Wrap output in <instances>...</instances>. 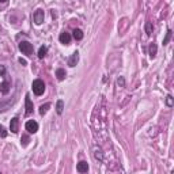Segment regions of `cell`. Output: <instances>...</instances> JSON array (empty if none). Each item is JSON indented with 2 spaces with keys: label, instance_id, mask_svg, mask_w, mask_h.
<instances>
[{
  "label": "cell",
  "instance_id": "6da1fadb",
  "mask_svg": "<svg viewBox=\"0 0 174 174\" xmlns=\"http://www.w3.org/2000/svg\"><path fill=\"white\" fill-rule=\"evenodd\" d=\"M31 87H33V93L36 95H42L44 91H45V83L41 79H36L33 82V84H31Z\"/></svg>",
  "mask_w": 174,
  "mask_h": 174
},
{
  "label": "cell",
  "instance_id": "7a4b0ae2",
  "mask_svg": "<svg viewBox=\"0 0 174 174\" xmlns=\"http://www.w3.org/2000/svg\"><path fill=\"white\" fill-rule=\"evenodd\" d=\"M19 50L23 55L31 56V53H33V45L30 42H27V41H22V42H19Z\"/></svg>",
  "mask_w": 174,
  "mask_h": 174
},
{
  "label": "cell",
  "instance_id": "3957f363",
  "mask_svg": "<svg viewBox=\"0 0 174 174\" xmlns=\"http://www.w3.org/2000/svg\"><path fill=\"white\" fill-rule=\"evenodd\" d=\"M25 128H26V131L29 132V133H36V132L38 131V122L34 121V120H29V121L26 122V125H25Z\"/></svg>",
  "mask_w": 174,
  "mask_h": 174
},
{
  "label": "cell",
  "instance_id": "277c9868",
  "mask_svg": "<svg viewBox=\"0 0 174 174\" xmlns=\"http://www.w3.org/2000/svg\"><path fill=\"white\" fill-rule=\"evenodd\" d=\"M44 18H45V12H44L42 10H37L33 14V19H34V22H36V25H41V23H42Z\"/></svg>",
  "mask_w": 174,
  "mask_h": 174
},
{
  "label": "cell",
  "instance_id": "5b68a950",
  "mask_svg": "<svg viewBox=\"0 0 174 174\" xmlns=\"http://www.w3.org/2000/svg\"><path fill=\"white\" fill-rule=\"evenodd\" d=\"M10 131L12 132V133H18V131H19V120H18V117H14V118L11 120Z\"/></svg>",
  "mask_w": 174,
  "mask_h": 174
},
{
  "label": "cell",
  "instance_id": "8992f818",
  "mask_svg": "<svg viewBox=\"0 0 174 174\" xmlns=\"http://www.w3.org/2000/svg\"><path fill=\"white\" fill-rule=\"evenodd\" d=\"M71 34L69 33H67V31H63L61 34L59 36V40H60V42L61 44H64V45H68L69 42H71Z\"/></svg>",
  "mask_w": 174,
  "mask_h": 174
},
{
  "label": "cell",
  "instance_id": "52a82bcc",
  "mask_svg": "<svg viewBox=\"0 0 174 174\" xmlns=\"http://www.w3.org/2000/svg\"><path fill=\"white\" fill-rule=\"evenodd\" d=\"M78 61H79V53L74 52L71 55V57L68 59V65H69V67H75V65L78 64Z\"/></svg>",
  "mask_w": 174,
  "mask_h": 174
},
{
  "label": "cell",
  "instance_id": "ba28073f",
  "mask_svg": "<svg viewBox=\"0 0 174 174\" xmlns=\"http://www.w3.org/2000/svg\"><path fill=\"white\" fill-rule=\"evenodd\" d=\"M76 170H78L79 173H87L88 172V164H87V162H84V160L79 162L78 166H76Z\"/></svg>",
  "mask_w": 174,
  "mask_h": 174
},
{
  "label": "cell",
  "instance_id": "9c48e42d",
  "mask_svg": "<svg viewBox=\"0 0 174 174\" xmlns=\"http://www.w3.org/2000/svg\"><path fill=\"white\" fill-rule=\"evenodd\" d=\"M30 113H33V103H31L30 97L27 94L26 95V114H30Z\"/></svg>",
  "mask_w": 174,
  "mask_h": 174
},
{
  "label": "cell",
  "instance_id": "30bf717a",
  "mask_svg": "<svg viewBox=\"0 0 174 174\" xmlns=\"http://www.w3.org/2000/svg\"><path fill=\"white\" fill-rule=\"evenodd\" d=\"M72 33H74L72 36H74V38L76 40V41H80L82 38H83V31H82L80 29H75Z\"/></svg>",
  "mask_w": 174,
  "mask_h": 174
},
{
  "label": "cell",
  "instance_id": "8fae6325",
  "mask_svg": "<svg viewBox=\"0 0 174 174\" xmlns=\"http://www.w3.org/2000/svg\"><path fill=\"white\" fill-rule=\"evenodd\" d=\"M56 76H57L59 80H64L65 79V71L63 68H57L56 69Z\"/></svg>",
  "mask_w": 174,
  "mask_h": 174
},
{
  "label": "cell",
  "instance_id": "7c38bea8",
  "mask_svg": "<svg viewBox=\"0 0 174 174\" xmlns=\"http://www.w3.org/2000/svg\"><path fill=\"white\" fill-rule=\"evenodd\" d=\"M157 50H158L157 44H151L150 45V57L151 59H154L155 56H157Z\"/></svg>",
  "mask_w": 174,
  "mask_h": 174
},
{
  "label": "cell",
  "instance_id": "4fadbf2b",
  "mask_svg": "<svg viewBox=\"0 0 174 174\" xmlns=\"http://www.w3.org/2000/svg\"><path fill=\"white\" fill-rule=\"evenodd\" d=\"M46 53H48V46H41L40 50H38V57L44 59L46 56Z\"/></svg>",
  "mask_w": 174,
  "mask_h": 174
},
{
  "label": "cell",
  "instance_id": "5bb4252c",
  "mask_svg": "<svg viewBox=\"0 0 174 174\" xmlns=\"http://www.w3.org/2000/svg\"><path fill=\"white\" fill-rule=\"evenodd\" d=\"M94 157H95V159L98 160H103V155H102V151L99 150V148H94Z\"/></svg>",
  "mask_w": 174,
  "mask_h": 174
},
{
  "label": "cell",
  "instance_id": "9a60e30c",
  "mask_svg": "<svg viewBox=\"0 0 174 174\" xmlns=\"http://www.w3.org/2000/svg\"><path fill=\"white\" fill-rule=\"evenodd\" d=\"M63 109H64V102H63V101H57V105H56V112H57V114H61Z\"/></svg>",
  "mask_w": 174,
  "mask_h": 174
},
{
  "label": "cell",
  "instance_id": "2e32d148",
  "mask_svg": "<svg viewBox=\"0 0 174 174\" xmlns=\"http://www.w3.org/2000/svg\"><path fill=\"white\" fill-rule=\"evenodd\" d=\"M49 107H50V103H45V105H42V106L40 107V114H41V116L46 114V112H48Z\"/></svg>",
  "mask_w": 174,
  "mask_h": 174
},
{
  "label": "cell",
  "instance_id": "e0dca14e",
  "mask_svg": "<svg viewBox=\"0 0 174 174\" xmlns=\"http://www.w3.org/2000/svg\"><path fill=\"white\" fill-rule=\"evenodd\" d=\"M153 30H154L153 23H151V22H147V23H145V33H147V36H151Z\"/></svg>",
  "mask_w": 174,
  "mask_h": 174
},
{
  "label": "cell",
  "instance_id": "ac0fdd59",
  "mask_svg": "<svg viewBox=\"0 0 174 174\" xmlns=\"http://www.w3.org/2000/svg\"><path fill=\"white\" fill-rule=\"evenodd\" d=\"M8 86H10V84L7 83V82H4V83L3 84H0V90H2V93H8V90H10V88H8Z\"/></svg>",
  "mask_w": 174,
  "mask_h": 174
},
{
  "label": "cell",
  "instance_id": "d6986e66",
  "mask_svg": "<svg viewBox=\"0 0 174 174\" xmlns=\"http://www.w3.org/2000/svg\"><path fill=\"white\" fill-rule=\"evenodd\" d=\"M170 37H172V30H167V33H166V37H164V40H163V45H166L167 42H169V40H170Z\"/></svg>",
  "mask_w": 174,
  "mask_h": 174
},
{
  "label": "cell",
  "instance_id": "ffe728a7",
  "mask_svg": "<svg viewBox=\"0 0 174 174\" xmlns=\"http://www.w3.org/2000/svg\"><path fill=\"white\" fill-rule=\"evenodd\" d=\"M166 105L169 106V107L173 106V97H172V95H167V97H166Z\"/></svg>",
  "mask_w": 174,
  "mask_h": 174
},
{
  "label": "cell",
  "instance_id": "44dd1931",
  "mask_svg": "<svg viewBox=\"0 0 174 174\" xmlns=\"http://www.w3.org/2000/svg\"><path fill=\"white\" fill-rule=\"evenodd\" d=\"M0 135H2V137H6V136H7V132H6L4 126H2V125H0Z\"/></svg>",
  "mask_w": 174,
  "mask_h": 174
},
{
  "label": "cell",
  "instance_id": "7402d4cb",
  "mask_svg": "<svg viewBox=\"0 0 174 174\" xmlns=\"http://www.w3.org/2000/svg\"><path fill=\"white\" fill-rule=\"evenodd\" d=\"M0 75L6 76V68H4V65H0Z\"/></svg>",
  "mask_w": 174,
  "mask_h": 174
},
{
  "label": "cell",
  "instance_id": "603a6c76",
  "mask_svg": "<svg viewBox=\"0 0 174 174\" xmlns=\"http://www.w3.org/2000/svg\"><path fill=\"white\" fill-rule=\"evenodd\" d=\"M117 83H118V84H121V86H124V79H122V78H120L118 80H117Z\"/></svg>",
  "mask_w": 174,
  "mask_h": 174
},
{
  "label": "cell",
  "instance_id": "cb8c5ba5",
  "mask_svg": "<svg viewBox=\"0 0 174 174\" xmlns=\"http://www.w3.org/2000/svg\"><path fill=\"white\" fill-rule=\"evenodd\" d=\"M19 63L21 64H23V65H26V60H23V59H19Z\"/></svg>",
  "mask_w": 174,
  "mask_h": 174
},
{
  "label": "cell",
  "instance_id": "d4e9b609",
  "mask_svg": "<svg viewBox=\"0 0 174 174\" xmlns=\"http://www.w3.org/2000/svg\"><path fill=\"white\" fill-rule=\"evenodd\" d=\"M6 2H7V0H0V3H6Z\"/></svg>",
  "mask_w": 174,
  "mask_h": 174
}]
</instances>
